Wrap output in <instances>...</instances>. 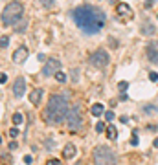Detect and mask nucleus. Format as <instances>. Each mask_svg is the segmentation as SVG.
Instances as JSON below:
<instances>
[{
    "instance_id": "nucleus-1",
    "label": "nucleus",
    "mask_w": 158,
    "mask_h": 165,
    "mask_svg": "<svg viewBox=\"0 0 158 165\" xmlns=\"http://www.w3.org/2000/svg\"><path fill=\"white\" fill-rule=\"evenodd\" d=\"M72 18L76 22V26L88 33V35H96L99 33L103 28H105V22H107V17L105 13L99 9V8H94V6H79L72 11Z\"/></svg>"
},
{
    "instance_id": "nucleus-2",
    "label": "nucleus",
    "mask_w": 158,
    "mask_h": 165,
    "mask_svg": "<svg viewBox=\"0 0 158 165\" xmlns=\"http://www.w3.org/2000/svg\"><path fill=\"white\" fill-rule=\"evenodd\" d=\"M70 106H68V101L63 96H52L50 101H48V106H46V121L50 125H59L63 123V119L68 114Z\"/></svg>"
},
{
    "instance_id": "nucleus-3",
    "label": "nucleus",
    "mask_w": 158,
    "mask_h": 165,
    "mask_svg": "<svg viewBox=\"0 0 158 165\" xmlns=\"http://www.w3.org/2000/svg\"><path fill=\"white\" fill-rule=\"evenodd\" d=\"M22 15H24V6H22V2L20 0H13V2H9L2 11V24L4 26H13L22 18Z\"/></svg>"
},
{
    "instance_id": "nucleus-4",
    "label": "nucleus",
    "mask_w": 158,
    "mask_h": 165,
    "mask_svg": "<svg viewBox=\"0 0 158 165\" xmlns=\"http://www.w3.org/2000/svg\"><path fill=\"white\" fill-rule=\"evenodd\" d=\"M66 125H68L72 130H77L83 125V108H81L79 103L70 106L68 114H66Z\"/></svg>"
},
{
    "instance_id": "nucleus-5",
    "label": "nucleus",
    "mask_w": 158,
    "mask_h": 165,
    "mask_svg": "<svg viewBox=\"0 0 158 165\" xmlns=\"http://www.w3.org/2000/svg\"><path fill=\"white\" fill-rule=\"evenodd\" d=\"M94 161L99 163V165H107V163H116L118 158H116V154L112 152L110 149L99 145V147H96V151H94Z\"/></svg>"
},
{
    "instance_id": "nucleus-6",
    "label": "nucleus",
    "mask_w": 158,
    "mask_h": 165,
    "mask_svg": "<svg viewBox=\"0 0 158 165\" xmlns=\"http://www.w3.org/2000/svg\"><path fill=\"white\" fill-rule=\"evenodd\" d=\"M108 53L105 52V50H96L94 53H92V57H90V62H92V66H96V68H105L107 64H108Z\"/></svg>"
},
{
    "instance_id": "nucleus-7",
    "label": "nucleus",
    "mask_w": 158,
    "mask_h": 165,
    "mask_svg": "<svg viewBox=\"0 0 158 165\" xmlns=\"http://www.w3.org/2000/svg\"><path fill=\"white\" fill-rule=\"evenodd\" d=\"M59 70H61V61H57V59H50V61H46V64L42 66V75H46V77L55 75Z\"/></svg>"
},
{
    "instance_id": "nucleus-8",
    "label": "nucleus",
    "mask_w": 158,
    "mask_h": 165,
    "mask_svg": "<svg viewBox=\"0 0 158 165\" xmlns=\"http://www.w3.org/2000/svg\"><path fill=\"white\" fill-rule=\"evenodd\" d=\"M145 53H147V59L153 62V64H158V40H151L145 48Z\"/></svg>"
},
{
    "instance_id": "nucleus-9",
    "label": "nucleus",
    "mask_w": 158,
    "mask_h": 165,
    "mask_svg": "<svg viewBox=\"0 0 158 165\" xmlns=\"http://www.w3.org/2000/svg\"><path fill=\"white\" fill-rule=\"evenodd\" d=\"M24 92H26V81H24V77H17L15 83H13V96L15 97H22V96H24Z\"/></svg>"
},
{
    "instance_id": "nucleus-10",
    "label": "nucleus",
    "mask_w": 158,
    "mask_h": 165,
    "mask_svg": "<svg viewBox=\"0 0 158 165\" xmlns=\"http://www.w3.org/2000/svg\"><path fill=\"white\" fill-rule=\"evenodd\" d=\"M28 59V48H26V46H20V48H17L15 52H13V61L15 62H24Z\"/></svg>"
},
{
    "instance_id": "nucleus-11",
    "label": "nucleus",
    "mask_w": 158,
    "mask_h": 165,
    "mask_svg": "<svg viewBox=\"0 0 158 165\" xmlns=\"http://www.w3.org/2000/svg\"><path fill=\"white\" fill-rule=\"evenodd\" d=\"M116 13H118L120 17H125V18H132V17H134L132 9H131L127 4H123V2H120V4L116 6Z\"/></svg>"
},
{
    "instance_id": "nucleus-12",
    "label": "nucleus",
    "mask_w": 158,
    "mask_h": 165,
    "mask_svg": "<svg viewBox=\"0 0 158 165\" xmlns=\"http://www.w3.org/2000/svg\"><path fill=\"white\" fill-rule=\"evenodd\" d=\"M76 154H77V149H76V145H72V143H68V145L63 149V158H64V160H72Z\"/></svg>"
},
{
    "instance_id": "nucleus-13",
    "label": "nucleus",
    "mask_w": 158,
    "mask_h": 165,
    "mask_svg": "<svg viewBox=\"0 0 158 165\" xmlns=\"http://www.w3.org/2000/svg\"><path fill=\"white\" fill-rule=\"evenodd\" d=\"M140 31H142V35L151 37V35H154L156 28H154V24H151V22H143V24H142V28H140Z\"/></svg>"
},
{
    "instance_id": "nucleus-14",
    "label": "nucleus",
    "mask_w": 158,
    "mask_h": 165,
    "mask_svg": "<svg viewBox=\"0 0 158 165\" xmlns=\"http://www.w3.org/2000/svg\"><path fill=\"white\" fill-rule=\"evenodd\" d=\"M40 99H42V90H40V88H35V90L30 94V103H31V105H39Z\"/></svg>"
},
{
    "instance_id": "nucleus-15",
    "label": "nucleus",
    "mask_w": 158,
    "mask_h": 165,
    "mask_svg": "<svg viewBox=\"0 0 158 165\" xmlns=\"http://www.w3.org/2000/svg\"><path fill=\"white\" fill-rule=\"evenodd\" d=\"M107 138H108V139H116V138H118V132H116V127H114V125L107 127Z\"/></svg>"
},
{
    "instance_id": "nucleus-16",
    "label": "nucleus",
    "mask_w": 158,
    "mask_h": 165,
    "mask_svg": "<svg viewBox=\"0 0 158 165\" xmlns=\"http://www.w3.org/2000/svg\"><path fill=\"white\" fill-rule=\"evenodd\" d=\"M11 121H13V125H22V121H24V116H22L20 112H17V114H13Z\"/></svg>"
},
{
    "instance_id": "nucleus-17",
    "label": "nucleus",
    "mask_w": 158,
    "mask_h": 165,
    "mask_svg": "<svg viewBox=\"0 0 158 165\" xmlns=\"http://www.w3.org/2000/svg\"><path fill=\"white\" fill-rule=\"evenodd\" d=\"M90 112H92V114H94L96 117H98V116H101V114H103V105H99V103H96V105H94L92 108H90Z\"/></svg>"
},
{
    "instance_id": "nucleus-18",
    "label": "nucleus",
    "mask_w": 158,
    "mask_h": 165,
    "mask_svg": "<svg viewBox=\"0 0 158 165\" xmlns=\"http://www.w3.org/2000/svg\"><path fill=\"white\" fill-rule=\"evenodd\" d=\"M39 2H40L44 8H46V9H52V8L55 6V0H39Z\"/></svg>"
},
{
    "instance_id": "nucleus-19",
    "label": "nucleus",
    "mask_w": 158,
    "mask_h": 165,
    "mask_svg": "<svg viewBox=\"0 0 158 165\" xmlns=\"http://www.w3.org/2000/svg\"><path fill=\"white\" fill-rule=\"evenodd\" d=\"M26 26H28V20H22V24H18V26L15 28V31H17V33H22V31L26 30Z\"/></svg>"
},
{
    "instance_id": "nucleus-20",
    "label": "nucleus",
    "mask_w": 158,
    "mask_h": 165,
    "mask_svg": "<svg viewBox=\"0 0 158 165\" xmlns=\"http://www.w3.org/2000/svg\"><path fill=\"white\" fill-rule=\"evenodd\" d=\"M55 79H57L59 83H64V81H66V74H63V72H61V70H59V72L55 74Z\"/></svg>"
},
{
    "instance_id": "nucleus-21",
    "label": "nucleus",
    "mask_w": 158,
    "mask_h": 165,
    "mask_svg": "<svg viewBox=\"0 0 158 165\" xmlns=\"http://www.w3.org/2000/svg\"><path fill=\"white\" fill-rule=\"evenodd\" d=\"M0 44H2V48H8L9 40H8V37H6V35H2V39H0Z\"/></svg>"
},
{
    "instance_id": "nucleus-22",
    "label": "nucleus",
    "mask_w": 158,
    "mask_h": 165,
    "mask_svg": "<svg viewBox=\"0 0 158 165\" xmlns=\"http://www.w3.org/2000/svg\"><path fill=\"white\" fill-rule=\"evenodd\" d=\"M17 127H18V125H17ZM17 127L9 129V136H11V138H17V136H18V129H17Z\"/></svg>"
},
{
    "instance_id": "nucleus-23",
    "label": "nucleus",
    "mask_w": 158,
    "mask_h": 165,
    "mask_svg": "<svg viewBox=\"0 0 158 165\" xmlns=\"http://www.w3.org/2000/svg\"><path fill=\"white\" fill-rule=\"evenodd\" d=\"M105 117H107V121H112V119H114V112H112V110L105 112Z\"/></svg>"
},
{
    "instance_id": "nucleus-24",
    "label": "nucleus",
    "mask_w": 158,
    "mask_h": 165,
    "mask_svg": "<svg viewBox=\"0 0 158 165\" xmlns=\"http://www.w3.org/2000/svg\"><path fill=\"white\" fill-rule=\"evenodd\" d=\"M96 130H98V132H105L107 129H105V125H103V123H98V125H96Z\"/></svg>"
},
{
    "instance_id": "nucleus-25",
    "label": "nucleus",
    "mask_w": 158,
    "mask_h": 165,
    "mask_svg": "<svg viewBox=\"0 0 158 165\" xmlns=\"http://www.w3.org/2000/svg\"><path fill=\"white\" fill-rule=\"evenodd\" d=\"M6 81H8V74H0V83H2V84H6Z\"/></svg>"
},
{
    "instance_id": "nucleus-26",
    "label": "nucleus",
    "mask_w": 158,
    "mask_h": 165,
    "mask_svg": "<svg viewBox=\"0 0 158 165\" xmlns=\"http://www.w3.org/2000/svg\"><path fill=\"white\" fill-rule=\"evenodd\" d=\"M118 86H120V90H121V92H125V90H127V86H129V84H127V83H125V81H121V83H120V84H118Z\"/></svg>"
},
{
    "instance_id": "nucleus-27",
    "label": "nucleus",
    "mask_w": 158,
    "mask_h": 165,
    "mask_svg": "<svg viewBox=\"0 0 158 165\" xmlns=\"http://www.w3.org/2000/svg\"><path fill=\"white\" fill-rule=\"evenodd\" d=\"M149 79H151V81H158V74H156V72H151V74H149Z\"/></svg>"
},
{
    "instance_id": "nucleus-28",
    "label": "nucleus",
    "mask_w": 158,
    "mask_h": 165,
    "mask_svg": "<svg viewBox=\"0 0 158 165\" xmlns=\"http://www.w3.org/2000/svg\"><path fill=\"white\" fill-rule=\"evenodd\" d=\"M48 163H50V165H59L61 161H59V160H55V158H52V160H48Z\"/></svg>"
},
{
    "instance_id": "nucleus-29",
    "label": "nucleus",
    "mask_w": 158,
    "mask_h": 165,
    "mask_svg": "<svg viewBox=\"0 0 158 165\" xmlns=\"http://www.w3.org/2000/svg\"><path fill=\"white\" fill-rule=\"evenodd\" d=\"M145 112H156V106H145Z\"/></svg>"
},
{
    "instance_id": "nucleus-30",
    "label": "nucleus",
    "mask_w": 158,
    "mask_h": 165,
    "mask_svg": "<svg viewBox=\"0 0 158 165\" xmlns=\"http://www.w3.org/2000/svg\"><path fill=\"white\" fill-rule=\"evenodd\" d=\"M24 161H26V163H31V161H33V160H31V156H30V154H28V156H24Z\"/></svg>"
},
{
    "instance_id": "nucleus-31",
    "label": "nucleus",
    "mask_w": 158,
    "mask_h": 165,
    "mask_svg": "<svg viewBox=\"0 0 158 165\" xmlns=\"http://www.w3.org/2000/svg\"><path fill=\"white\" fill-rule=\"evenodd\" d=\"M120 121H121V123H127V121H129V117H127V116H121V117H120Z\"/></svg>"
},
{
    "instance_id": "nucleus-32",
    "label": "nucleus",
    "mask_w": 158,
    "mask_h": 165,
    "mask_svg": "<svg viewBox=\"0 0 158 165\" xmlns=\"http://www.w3.org/2000/svg\"><path fill=\"white\" fill-rule=\"evenodd\" d=\"M153 6V0H147V2H145V8H151Z\"/></svg>"
},
{
    "instance_id": "nucleus-33",
    "label": "nucleus",
    "mask_w": 158,
    "mask_h": 165,
    "mask_svg": "<svg viewBox=\"0 0 158 165\" xmlns=\"http://www.w3.org/2000/svg\"><path fill=\"white\" fill-rule=\"evenodd\" d=\"M154 147H156V149H158V138H156V139H154Z\"/></svg>"
}]
</instances>
